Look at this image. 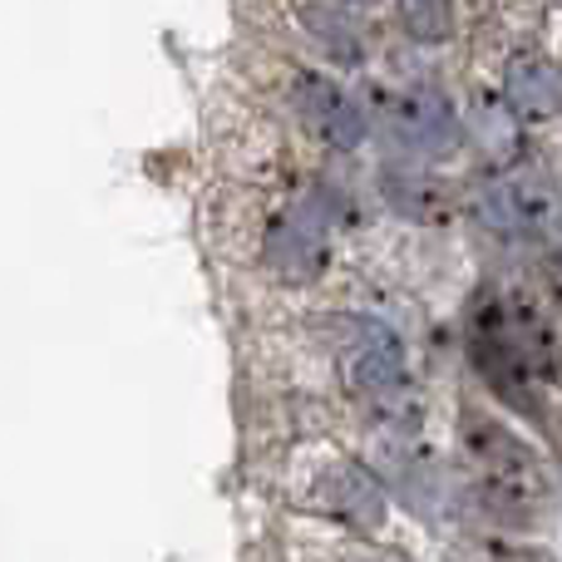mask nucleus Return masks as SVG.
Instances as JSON below:
<instances>
[{
  "label": "nucleus",
  "instance_id": "nucleus-1",
  "mask_svg": "<svg viewBox=\"0 0 562 562\" xmlns=\"http://www.w3.org/2000/svg\"><path fill=\"white\" fill-rule=\"evenodd\" d=\"M459 449H464L469 469H474V479H479V498H484L498 518L533 524V518L553 504V474H548L543 454L528 449V439H518L508 425L464 409Z\"/></svg>",
  "mask_w": 562,
  "mask_h": 562
},
{
  "label": "nucleus",
  "instance_id": "nucleus-2",
  "mask_svg": "<svg viewBox=\"0 0 562 562\" xmlns=\"http://www.w3.org/2000/svg\"><path fill=\"white\" fill-rule=\"evenodd\" d=\"M380 128L390 144H400L415 158H445L459 148V114L435 89H405L380 99Z\"/></svg>",
  "mask_w": 562,
  "mask_h": 562
},
{
  "label": "nucleus",
  "instance_id": "nucleus-3",
  "mask_svg": "<svg viewBox=\"0 0 562 562\" xmlns=\"http://www.w3.org/2000/svg\"><path fill=\"white\" fill-rule=\"evenodd\" d=\"M484 217L494 227H504V233L548 237L558 227V193H553V183L538 173L504 178V183L484 198Z\"/></svg>",
  "mask_w": 562,
  "mask_h": 562
},
{
  "label": "nucleus",
  "instance_id": "nucleus-4",
  "mask_svg": "<svg viewBox=\"0 0 562 562\" xmlns=\"http://www.w3.org/2000/svg\"><path fill=\"white\" fill-rule=\"evenodd\" d=\"M296 109H301V124H306L321 144L356 148L360 138H366V114H360V104L340 85H330L326 75H296Z\"/></svg>",
  "mask_w": 562,
  "mask_h": 562
},
{
  "label": "nucleus",
  "instance_id": "nucleus-5",
  "mask_svg": "<svg viewBox=\"0 0 562 562\" xmlns=\"http://www.w3.org/2000/svg\"><path fill=\"white\" fill-rule=\"evenodd\" d=\"M400 340L390 336L385 326H360V340L340 356V375H346V390L370 405H385L400 390Z\"/></svg>",
  "mask_w": 562,
  "mask_h": 562
},
{
  "label": "nucleus",
  "instance_id": "nucleus-6",
  "mask_svg": "<svg viewBox=\"0 0 562 562\" xmlns=\"http://www.w3.org/2000/svg\"><path fill=\"white\" fill-rule=\"evenodd\" d=\"M267 262H272V272L286 277V281L321 277V267L330 262L326 227H321L311 213H301V207L281 213L272 223V233H267Z\"/></svg>",
  "mask_w": 562,
  "mask_h": 562
},
{
  "label": "nucleus",
  "instance_id": "nucleus-7",
  "mask_svg": "<svg viewBox=\"0 0 562 562\" xmlns=\"http://www.w3.org/2000/svg\"><path fill=\"white\" fill-rule=\"evenodd\" d=\"M321 498H326L330 514L346 518V524L360 528V533H375V528L385 524V488L356 464L330 469V474L321 479Z\"/></svg>",
  "mask_w": 562,
  "mask_h": 562
},
{
  "label": "nucleus",
  "instance_id": "nucleus-8",
  "mask_svg": "<svg viewBox=\"0 0 562 562\" xmlns=\"http://www.w3.org/2000/svg\"><path fill=\"white\" fill-rule=\"evenodd\" d=\"M385 198L400 217L415 223H445L454 213V193L439 183L435 173H409V168H390L385 173Z\"/></svg>",
  "mask_w": 562,
  "mask_h": 562
},
{
  "label": "nucleus",
  "instance_id": "nucleus-9",
  "mask_svg": "<svg viewBox=\"0 0 562 562\" xmlns=\"http://www.w3.org/2000/svg\"><path fill=\"white\" fill-rule=\"evenodd\" d=\"M504 94L524 119H553L558 114V69L538 55H518L508 65Z\"/></svg>",
  "mask_w": 562,
  "mask_h": 562
},
{
  "label": "nucleus",
  "instance_id": "nucleus-10",
  "mask_svg": "<svg viewBox=\"0 0 562 562\" xmlns=\"http://www.w3.org/2000/svg\"><path fill=\"white\" fill-rule=\"evenodd\" d=\"M400 20H405V30L415 40L439 45V40H449V30H454V5H449V0H400Z\"/></svg>",
  "mask_w": 562,
  "mask_h": 562
},
{
  "label": "nucleus",
  "instance_id": "nucleus-11",
  "mask_svg": "<svg viewBox=\"0 0 562 562\" xmlns=\"http://www.w3.org/2000/svg\"><path fill=\"white\" fill-rule=\"evenodd\" d=\"M306 20H311V30H316V35L326 40V45L336 49L340 59H360V40L350 35V30H340L336 20H326V10H321V5H311V10H306Z\"/></svg>",
  "mask_w": 562,
  "mask_h": 562
},
{
  "label": "nucleus",
  "instance_id": "nucleus-12",
  "mask_svg": "<svg viewBox=\"0 0 562 562\" xmlns=\"http://www.w3.org/2000/svg\"><path fill=\"white\" fill-rule=\"evenodd\" d=\"M524 562H548V558H524Z\"/></svg>",
  "mask_w": 562,
  "mask_h": 562
}]
</instances>
